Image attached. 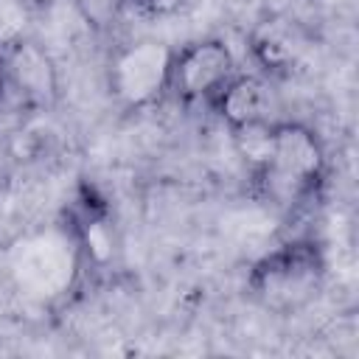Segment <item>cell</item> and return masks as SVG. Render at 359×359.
<instances>
[{
    "label": "cell",
    "mask_w": 359,
    "mask_h": 359,
    "mask_svg": "<svg viewBox=\"0 0 359 359\" xmlns=\"http://www.w3.org/2000/svg\"><path fill=\"white\" fill-rule=\"evenodd\" d=\"M174 48L160 39H137L118 48L107 67L109 95L123 109H143L168 93Z\"/></svg>",
    "instance_id": "cell-4"
},
{
    "label": "cell",
    "mask_w": 359,
    "mask_h": 359,
    "mask_svg": "<svg viewBox=\"0 0 359 359\" xmlns=\"http://www.w3.org/2000/svg\"><path fill=\"white\" fill-rule=\"evenodd\" d=\"M208 107L216 112V118L227 126V132L275 121V93L264 76L255 73H233L208 101Z\"/></svg>",
    "instance_id": "cell-7"
},
{
    "label": "cell",
    "mask_w": 359,
    "mask_h": 359,
    "mask_svg": "<svg viewBox=\"0 0 359 359\" xmlns=\"http://www.w3.org/2000/svg\"><path fill=\"white\" fill-rule=\"evenodd\" d=\"M328 258L317 238H289L264 252L247 272V294L269 314H297L325 289Z\"/></svg>",
    "instance_id": "cell-2"
},
{
    "label": "cell",
    "mask_w": 359,
    "mask_h": 359,
    "mask_svg": "<svg viewBox=\"0 0 359 359\" xmlns=\"http://www.w3.org/2000/svg\"><path fill=\"white\" fill-rule=\"evenodd\" d=\"M0 98H3V59H0Z\"/></svg>",
    "instance_id": "cell-11"
},
{
    "label": "cell",
    "mask_w": 359,
    "mask_h": 359,
    "mask_svg": "<svg viewBox=\"0 0 359 359\" xmlns=\"http://www.w3.org/2000/svg\"><path fill=\"white\" fill-rule=\"evenodd\" d=\"M250 50L255 62L264 67V73L278 76V73H289L292 65H297L303 53V39L289 20L269 17L255 25L250 36Z\"/></svg>",
    "instance_id": "cell-8"
},
{
    "label": "cell",
    "mask_w": 359,
    "mask_h": 359,
    "mask_svg": "<svg viewBox=\"0 0 359 359\" xmlns=\"http://www.w3.org/2000/svg\"><path fill=\"white\" fill-rule=\"evenodd\" d=\"M236 73V56L230 45L219 36L194 39L182 48H174L168 93L182 104L210 101V95Z\"/></svg>",
    "instance_id": "cell-5"
},
{
    "label": "cell",
    "mask_w": 359,
    "mask_h": 359,
    "mask_svg": "<svg viewBox=\"0 0 359 359\" xmlns=\"http://www.w3.org/2000/svg\"><path fill=\"white\" fill-rule=\"evenodd\" d=\"M129 3L135 0H76V8L87 28H93L95 34H107L121 20Z\"/></svg>",
    "instance_id": "cell-9"
},
{
    "label": "cell",
    "mask_w": 359,
    "mask_h": 359,
    "mask_svg": "<svg viewBox=\"0 0 359 359\" xmlns=\"http://www.w3.org/2000/svg\"><path fill=\"white\" fill-rule=\"evenodd\" d=\"M59 0H34V6H39V8H50V6H56Z\"/></svg>",
    "instance_id": "cell-10"
},
{
    "label": "cell",
    "mask_w": 359,
    "mask_h": 359,
    "mask_svg": "<svg viewBox=\"0 0 359 359\" xmlns=\"http://www.w3.org/2000/svg\"><path fill=\"white\" fill-rule=\"evenodd\" d=\"M79 247L73 230H48L22 238L11 250V278L34 300H50L70 289L79 266Z\"/></svg>",
    "instance_id": "cell-3"
},
{
    "label": "cell",
    "mask_w": 359,
    "mask_h": 359,
    "mask_svg": "<svg viewBox=\"0 0 359 359\" xmlns=\"http://www.w3.org/2000/svg\"><path fill=\"white\" fill-rule=\"evenodd\" d=\"M328 160L320 135L300 121H272L269 146L250 168L255 194L272 208H294L317 196L325 182Z\"/></svg>",
    "instance_id": "cell-1"
},
{
    "label": "cell",
    "mask_w": 359,
    "mask_h": 359,
    "mask_svg": "<svg viewBox=\"0 0 359 359\" xmlns=\"http://www.w3.org/2000/svg\"><path fill=\"white\" fill-rule=\"evenodd\" d=\"M3 93H14L25 107H50L56 101V70L50 56L31 39L0 45Z\"/></svg>",
    "instance_id": "cell-6"
}]
</instances>
